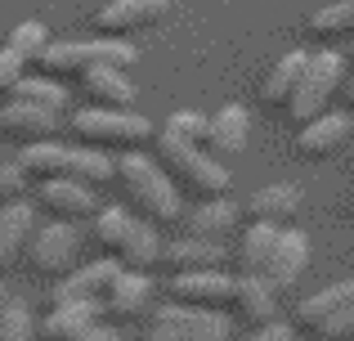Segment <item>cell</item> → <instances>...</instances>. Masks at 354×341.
<instances>
[{
	"mask_svg": "<svg viewBox=\"0 0 354 341\" xmlns=\"http://www.w3.org/2000/svg\"><path fill=\"white\" fill-rule=\"evenodd\" d=\"M139 211H130V207H99L95 216H90V238H95V247L104 256H117L121 247H126V238L135 234V225H139Z\"/></svg>",
	"mask_w": 354,
	"mask_h": 341,
	"instance_id": "obj_27",
	"label": "cell"
},
{
	"mask_svg": "<svg viewBox=\"0 0 354 341\" xmlns=\"http://www.w3.org/2000/svg\"><path fill=\"white\" fill-rule=\"evenodd\" d=\"M81 229L77 220H45V225H36L32 234V247H27V270L36 274V279H50L59 283L63 274H72L81 265Z\"/></svg>",
	"mask_w": 354,
	"mask_h": 341,
	"instance_id": "obj_9",
	"label": "cell"
},
{
	"mask_svg": "<svg viewBox=\"0 0 354 341\" xmlns=\"http://www.w3.org/2000/svg\"><path fill=\"white\" fill-rule=\"evenodd\" d=\"M0 162H5V158H0Z\"/></svg>",
	"mask_w": 354,
	"mask_h": 341,
	"instance_id": "obj_41",
	"label": "cell"
},
{
	"mask_svg": "<svg viewBox=\"0 0 354 341\" xmlns=\"http://www.w3.org/2000/svg\"><path fill=\"white\" fill-rule=\"evenodd\" d=\"M153 153H157V162L175 175V184H180L184 193H193V198H225V193L234 189L229 167L198 140H184V135H175V131L162 126L157 140H153Z\"/></svg>",
	"mask_w": 354,
	"mask_h": 341,
	"instance_id": "obj_3",
	"label": "cell"
},
{
	"mask_svg": "<svg viewBox=\"0 0 354 341\" xmlns=\"http://www.w3.org/2000/svg\"><path fill=\"white\" fill-rule=\"evenodd\" d=\"M305 63H310V50H287L265 72V81H260V104L265 108H292L296 90H301V77H305Z\"/></svg>",
	"mask_w": 354,
	"mask_h": 341,
	"instance_id": "obj_23",
	"label": "cell"
},
{
	"mask_svg": "<svg viewBox=\"0 0 354 341\" xmlns=\"http://www.w3.org/2000/svg\"><path fill=\"white\" fill-rule=\"evenodd\" d=\"M189 234H202V238H220V243H229V238L242 229V207L234 198H202L198 207L189 211Z\"/></svg>",
	"mask_w": 354,
	"mask_h": 341,
	"instance_id": "obj_24",
	"label": "cell"
},
{
	"mask_svg": "<svg viewBox=\"0 0 354 341\" xmlns=\"http://www.w3.org/2000/svg\"><path fill=\"white\" fill-rule=\"evenodd\" d=\"M350 140H354V117L328 108V113L314 117V122H301L296 153H301V158H332V153H341Z\"/></svg>",
	"mask_w": 354,
	"mask_h": 341,
	"instance_id": "obj_16",
	"label": "cell"
},
{
	"mask_svg": "<svg viewBox=\"0 0 354 341\" xmlns=\"http://www.w3.org/2000/svg\"><path fill=\"white\" fill-rule=\"evenodd\" d=\"M166 131L184 135V140H198V144H207L211 117H207V113H198V108H175V113L166 117Z\"/></svg>",
	"mask_w": 354,
	"mask_h": 341,
	"instance_id": "obj_34",
	"label": "cell"
},
{
	"mask_svg": "<svg viewBox=\"0 0 354 341\" xmlns=\"http://www.w3.org/2000/svg\"><path fill=\"white\" fill-rule=\"evenodd\" d=\"M99 319H104V306L95 301H54L50 315L41 319V341H77Z\"/></svg>",
	"mask_w": 354,
	"mask_h": 341,
	"instance_id": "obj_20",
	"label": "cell"
},
{
	"mask_svg": "<svg viewBox=\"0 0 354 341\" xmlns=\"http://www.w3.org/2000/svg\"><path fill=\"white\" fill-rule=\"evenodd\" d=\"M113 184L126 193V207L139 211L144 220H153V225H180V216H184V202H180L184 189L175 184V175L166 171L157 158H148L144 149L121 153Z\"/></svg>",
	"mask_w": 354,
	"mask_h": 341,
	"instance_id": "obj_1",
	"label": "cell"
},
{
	"mask_svg": "<svg viewBox=\"0 0 354 341\" xmlns=\"http://www.w3.org/2000/svg\"><path fill=\"white\" fill-rule=\"evenodd\" d=\"M238 319L229 310H202L184 301H162L144 319V341H234Z\"/></svg>",
	"mask_w": 354,
	"mask_h": 341,
	"instance_id": "obj_7",
	"label": "cell"
},
{
	"mask_svg": "<svg viewBox=\"0 0 354 341\" xmlns=\"http://www.w3.org/2000/svg\"><path fill=\"white\" fill-rule=\"evenodd\" d=\"M5 301H9V292H5V283H0V306H5Z\"/></svg>",
	"mask_w": 354,
	"mask_h": 341,
	"instance_id": "obj_40",
	"label": "cell"
},
{
	"mask_svg": "<svg viewBox=\"0 0 354 341\" xmlns=\"http://www.w3.org/2000/svg\"><path fill=\"white\" fill-rule=\"evenodd\" d=\"M238 341H310V337H305L296 324H283V319H274V324H265V328H247Z\"/></svg>",
	"mask_w": 354,
	"mask_h": 341,
	"instance_id": "obj_37",
	"label": "cell"
},
{
	"mask_svg": "<svg viewBox=\"0 0 354 341\" xmlns=\"http://www.w3.org/2000/svg\"><path fill=\"white\" fill-rule=\"evenodd\" d=\"M0 341H41V319L18 297H9L0 306Z\"/></svg>",
	"mask_w": 354,
	"mask_h": 341,
	"instance_id": "obj_32",
	"label": "cell"
},
{
	"mask_svg": "<svg viewBox=\"0 0 354 341\" xmlns=\"http://www.w3.org/2000/svg\"><path fill=\"white\" fill-rule=\"evenodd\" d=\"M5 45L9 50H18L27 63H36L45 50H50V27L45 23H36V18H27V23H18V27H9V36H5Z\"/></svg>",
	"mask_w": 354,
	"mask_h": 341,
	"instance_id": "obj_33",
	"label": "cell"
},
{
	"mask_svg": "<svg viewBox=\"0 0 354 341\" xmlns=\"http://www.w3.org/2000/svg\"><path fill=\"white\" fill-rule=\"evenodd\" d=\"M36 202H41L45 216H54V220H77V225L99 211L95 184L68 180V175H59V180H41V184H36Z\"/></svg>",
	"mask_w": 354,
	"mask_h": 341,
	"instance_id": "obj_13",
	"label": "cell"
},
{
	"mask_svg": "<svg viewBox=\"0 0 354 341\" xmlns=\"http://www.w3.org/2000/svg\"><path fill=\"white\" fill-rule=\"evenodd\" d=\"M117 274H121L117 256L77 265L72 274H63V279L54 283V301H95V306H104V297H108V288H113Z\"/></svg>",
	"mask_w": 354,
	"mask_h": 341,
	"instance_id": "obj_18",
	"label": "cell"
},
{
	"mask_svg": "<svg viewBox=\"0 0 354 341\" xmlns=\"http://www.w3.org/2000/svg\"><path fill=\"white\" fill-rule=\"evenodd\" d=\"M36 207L27 198H14L0 207V274L14 270L18 261H27V247H32V234H36Z\"/></svg>",
	"mask_w": 354,
	"mask_h": 341,
	"instance_id": "obj_17",
	"label": "cell"
},
{
	"mask_svg": "<svg viewBox=\"0 0 354 341\" xmlns=\"http://www.w3.org/2000/svg\"><path fill=\"white\" fill-rule=\"evenodd\" d=\"M305 207V193L296 184H265L251 198V220H269V225H292Z\"/></svg>",
	"mask_w": 354,
	"mask_h": 341,
	"instance_id": "obj_28",
	"label": "cell"
},
{
	"mask_svg": "<svg viewBox=\"0 0 354 341\" xmlns=\"http://www.w3.org/2000/svg\"><path fill=\"white\" fill-rule=\"evenodd\" d=\"M346 104L354 108V72H350V81H346Z\"/></svg>",
	"mask_w": 354,
	"mask_h": 341,
	"instance_id": "obj_39",
	"label": "cell"
},
{
	"mask_svg": "<svg viewBox=\"0 0 354 341\" xmlns=\"http://www.w3.org/2000/svg\"><path fill=\"white\" fill-rule=\"evenodd\" d=\"M207 149L216 158H238L251 149V108L225 104L211 113V131H207Z\"/></svg>",
	"mask_w": 354,
	"mask_h": 341,
	"instance_id": "obj_19",
	"label": "cell"
},
{
	"mask_svg": "<svg viewBox=\"0 0 354 341\" xmlns=\"http://www.w3.org/2000/svg\"><path fill=\"white\" fill-rule=\"evenodd\" d=\"M229 247L220 238H202V234H180L166 238V265L171 270H225Z\"/></svg>",
	"mask_w": 354,
	"mask_h": 341,
	"instance_id": "obj_22",
	"label": "cell"
},
{
	"mask_svg": "<svg viewBox=\"0 0 354 341\" xmlns=\"http://www.w3.org/2000/svg\"><path fill=\"white\" fill-rule=\"evenodd\" d=\"M139 50L126 36H86V41H50V50L36 59V72L59 81H81L95 68H135Z\"/></svg>",
	"mask_w": 354,
	"mask_h": 341,
	"instance_id": "obj_4",
	"label": "cell"
},
{
	"mask_svg": "<svg viewBox=\"0 0 354 341\" xmlns=\"http://www.w3.org/2000/svg\"><path fill=\"white\" fill-rule=\"evenodd\" d=\"M171 9V0H108L104 9L95 14V32L104 36H135L157 27Z\"/></svg>",
	"mask_w": 354,
	"mask_h": 341,
	"instance_id": "obj_15",
	"label": "cell"
},
{
	"mask_svg": "<svg viewBox=\"0 0 354 341\" xmlns=\"http://www.w3.org/2000/svg\"><path fill=\"white\" fill-rule=\"evenodd\" d=\"M234 288L238 279L229 270H175L171 283H166V297L184 301V306H202V310H229Z\"/></svg>",
	"mask_w": 354,
	"mask_h": 341,
	"instance_id": "obj_11",
	"label": "cell"
},
{
	"mask_svg": "<svg viewBox=\"0 0 354 341\" xmlns=\"http://www.w3.org/2000/svg\"><path fill=\"white\" fill-rule=\"evenodd\" d=\"M27 68H32V63H27L18 50L0 45V95H14V86L27 77Z\"/></svg>",
	"mask_w": 354,
	"mask_h": 341,
	"instance_id": "obj_35",
	"label": "cell"
},
{
	"mask_svg": "<svg viewBox=\"0 0 354 341\" xmlns=\"http://www.w3.org/2000/svg\"><path fill=\"white\" fill-rule=\"evenodd\" d=\"M283 229L287 225H269V220H251V225L242 229V238H238V265H242V274H265L269 270Z\"/></svg>",
	"mask_w": 354,
	"mask_h": 341,
	"instance_id": "obj_26",
	"label": "cell"
},
{
	"mask_svg": "<svg viewBox=\"0 0 354 341\" xmlns=\"http://www.w3.org/2000/svg\"><path fill=\"white\" fill-rule=\"evenodd\" d=\"M162 306L157 301V283L148 270H126L121 265V274L113 279V288H108L104 297V319H113V324H144L153 310Z\"/></svg>",
	"mask_w": 354,
	"mask_h": 341,
	"instance_id": "obj_10",
	"label": "cell"
},
{
	"mask_svg": "<svg viewBox=\"0 0 354 341\" xmlns=\"http://www.w3.org/2000/svg\"><path fill=\"white\" fill-rule=\"evenodd\" d=\"M32 189V180H27V171L18 167V162H0V207L14 198H23V193Z\"/></svg>",
	"mask_w": 354,
	"mask_h": 341,
	"instance_id": "obj_36",
	"label": "cell"
},
{
	"mask_svg": "<svg viewBox=\"0 0 354 341\" xmlns=\"http://www.w3.org/2000/svg\"><path fill=\"white\" fill-rule=\"evenodd\" d=\"M63 122H68L63 113H50V108L27 104V99H14V95L0 104V140H14V144L54 140L63 131Z\"/></svg>",
	"mask_w": 354,
	"mask_h": 341,
	"instance_id": "obj_12",
	"label": "cell"
},
{
	"mask_svg": "<svg viewBox=\"0 0 354 341\" xmlns=\"http://www.w3.org/2000/svg\"><path fill=\"white\" fill-rule=\"evenodd\" d=\"M68 131H72V140H77V144L117 153V158L157 140V126L148 122L144 113H135V108H99V104L72 113L68 117Z\"/></svg>",
	"mask_w": 354,
	"mask_h": 341,
	"instance_id": "obj_5",
	"label": "cell"
},
{
	"mask_svg": "<svg viewBox=\"0 0 354 341\" xmlns=\"http://www.w3.org/2000/svg\"><path fill=\"white\" fill-rule=\"evenodd\" d=\"M77 341H126V337L117 333V324H113V319H99V324L90 328V333H81Z\"/></svg>",
	"mask_w": 354,
	"mask_h": 341,
	"instance_id": "obj_38",
	"label": "cell"
},
{
	"mask_svg": "<svg viewBox=\"0 0 354 341\" xmlns=\"http://www.w3.org/2000/svg\"><path fill=\"white\" fill-rule=\"evenodd\" d=\"M14 99H27V104H41V108H50V113H68V108H72L68 81H59V77H45V72H27V77L14 86Z\"/></svg>",
	"mask_w": 354,
	"mask_h": 341,
	"instance_id": "obj_31",
	"label": "cell"
},
{
	"mask_svg": "<svg viewBox=\"0 0 354 341\" xmlns=\"http://www.w3.org/2000/svg\"><path fill=\"white\" fill-rule=\"evenodd\" d=\"M292 324L310 341H354V279H337L314 297H301Z\"/></svg>",
	"mask_w": 354,
	"mask_h": 341,
	"instance_id": "obj_6",
	"label": "cell"
},
{
	"mask_svg": "<svg viewBox=\"0 0 354 341\" xmlns=\"http://www.w3.org/2000/svg\"><path fill=\"white\" fill-rule=\"evenodd\" d=\"M117 261L126 265V270H148V274H153L157 265H166V238L157 234L153 220H139L135 234L126 238V247L117 252Z\"/></svg>",
	"mask_w": 354,
	"mask_h": 341,
	"instance_id": "obj_29",
	"label": "cell"
},
{
	"mask_svg": "<svg viewBox=\"0 0 354 341\" xmlns=\"http://www.w3.org/2000/svg\"><path fill=\"white\" fill-rule=\"evenodd\" d=\"M77 90L99 108H135L139 86L130 81V68H95L77 81Z\"/></svg>",
	"mask_w": 354,
	"mask_h": 341,
	"instance_id": "obj_21",
	"label": "cell"
},
{
	"mask_svg": "<svg viewBox=\"0 0 354 341\" xmlns=\"http://www.w3.org/2000/svg\"><path fill=\"white\" fill-rule=\"evenodd\" d=\"M278 297H283V288H278L269 274H238L229 315H234L242 328H265V324L278 319Z\"/></svg>",
	"mask_w": 354,
	"mask_h": 341,
	"instance_id": "obj_14",
	"label": "cell"
},
{
	"mask_svg": "<svg viewBox=\"0 0 354 341\" xmlns=\"http://www.w3.org/2000/svg\"><path fill=\"white\" fill-rule=\"evenodd\" d=\"M346 81H350V63L341 59L337 50H314L310 63H305L301 90H296L287 117H296V122H314V117H323L332 104H337V95H346Z\"/></svg>",
	"mask_w": 354,
	"mask_h": 341,
	"instance_id": "obj_8",
	"label": "cell"
},
{
	"mask_svg": "<svg viewBox=\"0 0 354 341\" xmlns=\"http://www.w3.org/2000/svg\"><path fill=\"white\" fill-rule=\"evenodd\" d=\"M305 270H310V238H305L301 229L287 225L283 238H278V247H274V261H269L265 274H269V279H274L283 292H292L296 283L305 279Z\"/></svg>",
	"mask_w": 354,
	"mask_h": 341,
	"instance_id": "obj_25",
	"label": "cell"
},
{
	"mask_svg": "<svg viewBox=\"0 0 354 341\" xmlns=\"http://www.w3.org/2000/svg\"><path fill=\"white\" fill-rule=\"evenodd\" d=\"M18 167L27 171V180L41 184V180H86V184H108L117 180V153L104 149H90V144H59V140H36V144H18Z\"/></svg>",
	"mask_w": 354,
	"mask_h": 341,
	"instance_id": "obj_2",
	"label": "cell"
},
{
	"mask_svg": "<svg viewBox=\"0 0 354 341\" xmlns=\"http://www.w3.org/2000/svg\"><path fill=\"white\" fill-rule=\"evenodd\" d=\"M305 32L319 45H337V41H354V0H332V5L314 9L305 18Z\"/></svg>",
	"mask_w": 354,
	"mask_h": 341,
	"instance_id": "obj_30",
	"label": "cell"
}]
</instances>
